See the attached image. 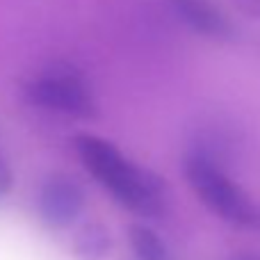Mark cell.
Segmentation results:
<instances>
[{
    "mask_svg": "<svg viewBox=\"0 0 260 260\" xmlns=\"http://www.w3.org/2000/svg\"><path fill=\"white\" fill-rule=\"evenodd\" d=\"M76 151L89 174L130 212L148 219L165 215L167 185L155 171L130 162L114 144L96 135H78Z\"/></svg>",
    "mask_w": 260,
    "mask_h": 260,
    "instance_id": "cell-1",
    "label": "cell"
},
{
    "mask_svg": "<svg viewBox=\"0 0 260 260\" xmlns=\"http://www.w3.org/2000/svg\"><path fill=\"white\" fill-rule=\"evenodd\" d=\"M189 187L203 206L217 217L240 229L260 231V206L224 171V167L199 153H189L183 162Z\"/></svg>",
    "mask_w": 260,
    "mask_h": 260,
    "instance_id": "cell-2",
    "label": "cell"
},
{
    "mask_svg": "<svg viewBox=\"0 0 260 260\" xmlns=\"http://www.w3.org/2000/svg\"><path fill=\"white\" fill-rule=\"evenodd\" d=\"M27 99L37 108L76 119H96L99 105L85 78L71 67H53L27 85Z\"/></svg>",
    "mask_w": 260,
    "mask_h": 260,
    "instance_id": "cell-3",
    "label": "cell"
},
{
    "mask_svg": "<svg viewBox=\"0 0 260 260\" xmlns=\"http://www.w3.org/2000/svg\"><path fill=\"white\" fill-rule=\"evenodd\" d=\"M85 208V189L71 176H50L39 189L37 212L50 229H69Z\"/></svg>",
    "mask_w": 260,
    "mask_h": 260,
    "instance_id": "cell-4",
    "label": "cell"
},
{
    "mask_svg": "<svg viewBox=\"0 0 260 260\" xmlns=\"http://www.w3.org/2000/svg\"><path fill=\"white\" fill-rule=\"evenodd\" d=\"M169 9L183 25L212 41H231L235 37L233 23L212 0H167Z\"/></svg>",
    "mask_w": 260,
    "mask_h": 260,
    "instance_id": "cell-5",
    "label": "cell"
},
{
    "mask_svg": "<svg viewBox=\"0 0 260 260\" xmlns=\"http://www.w3.org/2000/svg\"><path fill=\"white\" fill-rule=\"evenodd\" d=\"M112 249V235L103 224H85L73 235V251L82 260H101Z\"/></svg>",
    "mask_w": 260,
    "mask_h": 260,
    "instance_id": "cell-6",
    "label": "cell"
},
{
    "mask_svg": "<svg viewBox=\"0 0 260 260\" xmlns=\"http://www.w3.org/2000/svg\"><path fill=\"white\" fill-rule=\"evenodd\" d=\"M128 240H130V247H133L135 256L139 260H169L167 242L153 229H148V226H142V224L130 226Z\"/></svg>",
    "mask_w": 260,
    "mask_h": 260,
    "instance_id": "cell-7",
    "label": "cell"
},
{
    "mask_svg": "<svg viewBox=\"0 0 260 260\" xmlns=\"http://www.w3.org/2000/svg\"><path fill=\"white\" fill-rule=\"evenodd\" d=\"M12 185H14L12 167H9V162L5 160L3 155H0V199L7 197L9 189H12Z\"/></svg>",
    "mask_w": 260,
    "mask_h": 260,
    "instance_id": "cell-8",
    "label": "cell"
},
{
    "mask_svg": "<svg viewBox=\"0 0 260 260\" xmlns=\"http://www.w3.org/2000/svg\"><path fill=\"white\" fill-rule=\"evenodd\" d=\"M233 5L244 14V16L260 18V0H233Z\"/></svg>",
    "mask_w": 260,
    "mask_h": 260,
    "instance_id": "cell-9",
    "label": "cell"
},
{
    "mask_svg": "<svg viewBox=\"0 0 260 260\" xmlns=\"http://www.w3.org/2000/svg\"><path fill=\"white\" fill-rule=\"evenodd\" d=\"M233 260H256V258H251V256H238V258H233Z\"/></svg>",
    "mask_w": 260,
    "mask_h": 260,
    "instance_id": "cell-10",
    "label": "cell"
}]
</instances>
